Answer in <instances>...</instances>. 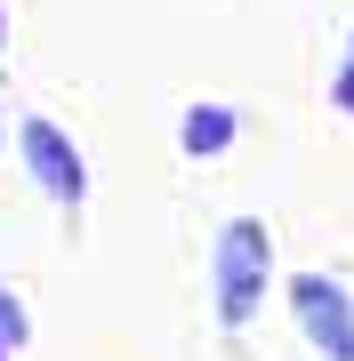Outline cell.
<instances>
[{
    "mask_svg": "<svg viewBox=\"0 0 354 361\" xmlns=\"http://www.w3.org/2000/svg\"><path fill=\"white\" fill-rule=\"evenodd\" d=\"M234 129H242L234 104H194V113H185V153L210 161V153H225V145H234Z\"/></svg>",
    "mask_w": 354,
    "mask_h": 361,
    "instance_id": "4",
    "label": "cell"
},
{
    "mask_svg": "<svg viewBox=\"0 0 354 361\" xmlns=\"http://www.w3.org/2000/svg\"><path fill=\"white\" fill-rule=\"evenodd\" d=\"M290 305H298V329L330 361H354V313H346V289L330 273H290Z\"/></svg>",
    "mask_w": 354,
    "mask_h": 361,
    "instance_id": "2",
    "label": "cell"
},
{
    "mask_svg": "<svg viewBox=\"0 0 354 361\" xmlns=\"http://www.w3.org/2000/svg\"><path fill=\"white\" fill-rule=\"evenodd\" d=\"M346 104H354V80H346Z\"/></svg>",
    "mask_w": 354,
    "mask_h": 361,
    "instance_id": "5",
    "label": "cell"
},
{
    "mask_svg": "<svg viewBox=\"0 0 354 361\" xmlns=\"http://www.w3.org/2000/svg\"><path fill=\"white\" fill-rule=\"evenodd\" d=\"M266 297V225L258 217H234L218 233V322L242 329Z\"/></svg>",
    "mask_w": 354,
    "mask_h": 361,
    "instance_id": "1",
    "label": "cell"
},
{
    "mask_svg": "<svg viewBox=\"0 0 354 361\" xmlns=\"http://www.w3.org/2000/svg\"><path fill=\"white\" fill-rule=\"evenodd\" d=\"M25 161H33V177H40V193L49 201H81L89 193V169H81V153H73V137L57 129V121H25Z\"/></svg>",
    "mask_w": 354,
    "mask_h": 361,
    "instance_id": "3",
    "label": "cell"
}]
</instances>
